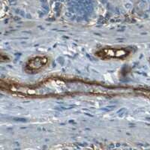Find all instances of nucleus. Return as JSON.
<instances>
[{"label":"nucleus","mask_w":150,"mask_h":150,"mask_svg":"<svg viewBox=\"0 0 150 150\" xmlns=\"http://www.w3.org/2000/svg\"><path fill=\"white\" fill-rule=\"evenodd\" d=\"M130 53L131 50L123 47H106L96 52V56L104 60L124 59Z\"/></svg>","instance_id":"obj_1"},{"label":"nucleus","mask_w":150,"mask_h":150,"mask_svg":"<svg viewBox=\"0 0 150 150\" xmlns=\"http://www.w3.org/2000/svg\"><path fill=\"white\" fill-rule=\"evenodd\" d=\"M49 62L48 57L45 56H38L32 57L25 64V71L29 74L39 73L47 67Z\"/></svg>","instance_id":"obj_2"}]
</instances>
